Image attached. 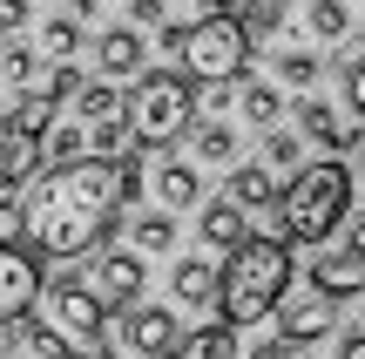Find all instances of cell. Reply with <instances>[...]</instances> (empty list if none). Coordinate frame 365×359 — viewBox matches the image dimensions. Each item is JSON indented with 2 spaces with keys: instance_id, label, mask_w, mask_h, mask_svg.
<instances>
[{
  "instance_id": "277c9868",
  "label": "cell",
  "mask_w": 365,
  "mask_h": 359,
  "mask_svg": "<svg viewBox=\"0 0 365 359\" xmlns=\"http://www.w3.org/2000/svg\"><path fill=\"white\" fill-rule=\"evenodd\" d=\"M163 48L182 54V75H190V81L217 89V81H244L250 48H257V41L244 34V21H237L230 7H217V14H196V21H182V27L170 21V27H163Z\"/></svg>"
},
{
  "instance_id": "9c48e42d",
  "label": "cell",
  "mask_w": 365,
  "mask_h": 359,
  "mask_svg": "<svg viewBox=\"0 0 365 359\" xmlns=\"http://www.w3.org/2000/svg\"><path fill=\"white\" fill-rule=\"evenodd\" d=\"M41 298V265L27 244H0V333L7 325H21L27 312H34Z\"/></svg>"
},
{
  "instance_id": "e575fe53",
  "label": "cell",
  "mask_w": 365,
  "mask_h": 359,
  "mask_svg": "<svg viewBox=\"0 0 365 359\" xmlns=\"http://www.w3.org/2000/svg\"><path fill=\"white\" fill-rule=\"evenodd\" d=\"M34 21V0H0V34H21Z\"/></svg>"
},
{
  "instance_id": "ac0fdd59",
  "label": "cell",
  "mask_w": 365,
  "mask_h": 359,
  "mask_svg": "<svg viewBox=\"0 0 365 359\" xmlns=\"http://www.w3.org/2000/svg\"><path fill=\"white\" fill-rule=\"evenodd\" d=\"M41 170V129H27V122H0V190H21L27 176Z\"/></svg>"
},
{
  "instance_id": "484cf974",
  "label": "cell",
  "mask_w": 365,
  "mask_h": 359,
  "mask_svg": "<svg viewBox=\"0 0 365 359\" xmlns=\"http://www.w3.org/2000/svg\"><path fill=\"white\" fill-rule=\"evenodd\" d=\"M170 359H237V325H196L170 346Z\"/></svg>"
},
{
  "instance_id": "7402d4cb",
  "label": "cell",
  "mask_w": 365,
  "mask_h": 359,
  "mask_svg": "<svg viewBox=\"0 0 365 359\" xmlns=\"http://www.w3.org/2000/svg\"><path fill=\"white\" fill-rule=\"evenodd\" d=\"M0 89L7 95L48 89V54H41L34 41H0Z\"/></svg>"
},
{
  "instance_id": "e0dca14e",
  "label": "cell",
  "mask_w": 365,
  "mask_h": 359,
  "mask_svg": "<svg viewBox=\"0 0 365 359\" xmlns=\"http://www.w3.org/2000/svg\"><path fill=\"white\" fill-rule=\"evenodd\" d=\"M190 163H210V170H237L244 163V136H237V122H223V116H203V122H190Z\"/></svg>"
},
{
  "instance_id": "836d02e7",
  "label": "cell",
  "mask_w": 365,
  "mask_h": 359,
  "mask_svg": "<svg viewBox=\"0 0 365 359\" xmlns=\"http://www.w3.org/2000/svg\"><path fill=\"white\" fill-rule=\"evenodd\" d=\"M129 27H143V34L156 27L163 34V27H170V0H129Z\"/></svg>"
},
{
  "instance_id": "f35d334b",
  "label": "cell",
  "mask_w": 365,
  "mask_h": 359,
  "mask_svg": "<svg viewBox=\"0 0 365 359\" xmlns=\"http://www.w3.org/2000/svg\"><path fill=\"white\" fill-rule=\"evenodd\" d=\"M81 359H129V353H122V346H108V339H102V346H95V353H81Z\"/></svg>"
},
{
  "instance_id": "ffe728a7",
  "label": "cell",
  "mask_w": 365,
  "mask_h": 359,
  "mask_svg": "<svg viewBox=\"0 0 365 359\" xmlns=\"http://www.w3.org/2000/svg\"><path fill=\"white\" fill-rule=\"evenodd\" d=\"M196 238H203V251H237V244L250 238V217L237 211L230 197H210V203H196Z\"/></svg>"
},
{
  "instance_id": "7c38bea8",
  "label": "cell",
  "mask_w": 365,
  "mask_h": 359,
  "mask_svg": "<svg viewBox=\"0 0 365 359\" xmlns=\"http://www.w3.org/2000/svg\"><path fill=\"white\" fill-rule=\"evenodd\" d=\"M143 68H149V34H143V27L115 21V27H102V34H95V75H108V81H135Z\"/></svg>"
},
{
  "instance_id": "60d3db41",
  "label": "cell",
  "mask_w": 365,
  "mask_h": 359,
  "mask_svg": "<svg viewBox=\"0 0 365 359\" xmlns=\"http://www.w3.org/2000/svg\"><path fill=\"white\" fill-rule=\"evenodd\" d=\"M244 7H284V0H244Z\"/></svg>"
},
{
  "instance_id": "30bf717a",
  "label": "cell",
  "mask_w": 365,
  "mask_h": 359,
  "mask_svg": "<svg viewBox=\"0 0 365 359\" xmlns=\"http://www.w3.org/2000/svg\"><path fill=\"white\" fill-rule=\"evenodd\" d=\"M223 197H230L237 211H244L250 224L264 231V238H284V231H277V176L264 170V163H237V170H230V190H223Z\"/></svg>"
},
{
  "instance_id": "8fae6325",
  "label": "cell",
  "mask_w": 365,
  "mask_h": 359,
  "mask_svg": "<svg viewBox=\"0 0 365 359\" xmlns=\"http://www.w3.org/2000/svg\"><path fill=\"white\" fill-rule=\"evenodd\" d=\"M291 129H298L304 143H318V149H352V143H365V129H359V122H345L318 89L291 102Z\"/></svg>"
},
{
  "instance_id": "d6a6232c",
  "label": "cell",
  "mask_w": 365,
  "mask_h": 359,
  "mask_svg": "<svg viewBox=\"0 0 365 359\" xmlns=\"http://www.w3.org/2000/svg\"><path fill=\"white\" fill-rule=\"evenodd\" d=\"M237 359H304V339H291V333H264L250 353H237Z\"/></svg>"
},
{
  "instance_id": "4dcf8cb0",
  "label": "cell",
  "mask_w": 365,
  "mask_h": 359,
  "mask_svg": "<svg viewBox=\"0 0 365 359\" xmlns=\"http://www.w3.org/2000/svg\"><path fill=\"white\" fill-rule=\"evenodd\" d=\"M339 108L365 129V54H352V61L339 68Z\"/></svg>"
},
{
  "instance_id": "7bdbcfd3",
  "label": "cell",
  "mask_w": 365,
  "mask_h": 359,
  "mask_svg": "<svg viewBox=\"0 0 365 359\" xmlns=\"http://www.w3.org/2000/svg\"><path fill=\"white\" fill-rule=\"evenodd\" d=\"M0 95H7V89H0Z\"/></svg>"
},
{
  "instance_id": "ab89813d",
  "label": "cell",
  "mask_w": 365,
  "mask_h": 359,
  "mask_svg": "<svg viewBox=\"0 0 365 359\" xmlns=\"http://www.w3.org/2000/svg\"><path fill=\"white\" fill-rule=\"evenodd\" d=\"M352 251H365V217H359V224H352Z\"/></svg>"
},
{
  "instance_id": "7a4b0ae2",
  "label": "cell",
  "mask_w": 365,
  "mask_h": 359,
  "mask_svg": "<svg viewBox=\"0 0 365 359\" xmlns=\"http://www.w3.org/2000/svg\"><path fill=\"white\" fill-rule=\"evenodd\" d=\"M298 278V258L284 238L250 231L237 251H223V278H217V319L223 325H264L277 312V298Z\"/></svg>"
},
{
  "instance_id": "603a6c76",
  "label": "cell",
  "mask_w": 365,
  "mask_h": 359,
  "mask_svg": "<svg viewBox=\"0 0 365 359\" xmlns=\"http://www.w3.org/2000/svg\"><path fill=\"white\" fill-rule=\"evenodd\" d=\"M176 238H182V224H176V211H135L129 217V251H143V258H170L176 251Z\"/></svg>"
},
{
  "instance_id": "ba28073f",
  "label": "cell",
  "mask_w": 365,
  "mask_h": 359,
  "mask_svg": "<svg viewBox=\"0 0 365 359\" xmlns=\"http://www.w3.org/2000/svg\"><path fill=\"white\" fill-rule=\"evenodd\" d=\"M182 339V319L170 305H122V353L129 359H170V346Z\"/></svg>"
},
{
  "instance_id": "b9f144b4",
  "label": "cell",
  "mask_w": 365,
  "mask_h": 359,
  "mask_svg": "<svg viewBox=\"0 0 365 359\" xmlns=\"http://www.w3.org/2000/svg\"><path fill=\"white\" fill-rule=\"evenodd\" d=\"M14 359H27V353H14Z\"/></svg>"
},
{
  "instance_id": "4316f807",
  "label": "cell",
  "mask_w": 365,
  "mask_h": 359,
  "mask_svg": "<svg viewBox=\"0 0 365 359\" xmlns=\"http://www.w3.org/2000/svg\"><path fill=\"white\" fill-rule=\"evenodd\" d=\"M304 149H312V143H304L298 129H284V122H277V129H264V149H257V163H264L271 176H291V170H304Z\"/></svg>"
},
{
  "instance_id": "3957f363",
  "label": "cell",
  "mask_w": 365,
  "mask_h": 359,
  "mask_svg": "<svg viewBox=\"0 0 365 359\" xmlns=\"http://www.w3.org/2000/svg\"><path fill=\"white\" fill-rule=\"evenodd\" d=\"M352 190H359V176L339 156H318L304 170H291L277 183V231H284V244H331L339 224L352 217Z\"/></svg>"
},
{
  "instance_id": "f546056e",
  "label": "cell",
  "mask_w": 365,
  "mask_h": 359,
  "mask_svg": "<svg viewBox=\"0 0 365 359\" xmlns=\"http://www.w3.org/2000/svg\"><path fill=\"white\" fill-rule=\"evenodd\" d=\"M21 353H27V359H81V353L68 346L61 333H48V325H41L34 312H27V319H21Z\"/></svg>"
},
{
  "instance_id": "d590c367",
  "label": "cell",
  "mask_w": 365,
  "mask_h": 359,
  "mask_svg": "<svg viewBox=\"0 0 365 359\" xmlns=\"http://www.w3.org/2000/svg\"><path fill=\"white\" fill-rule=\"evenodd\" d=\"M21 238V203H0V244Z\"/></svg>"
},
{
  "instance_id": "f1b7e54d",
  "label": "cell",
  "mask_w": 365,
  "mask_h": 359,
  "mask_svg": "<svg viewBox=\"0 0 365 359\" xmlns=\"http://www.w3.org/2000/svg\"><path fill=\"white\" fill-rule=\"evenodd\" d=\"M68 102H75V116H81V122L122 116V89H115V81H108V75H88V81H81L75 95H68Z\"/></svg>"
},
{
  "instance_id": "cb8c5ba5",
  "label": "cell",
  "mask_w": 365,
  "mask_h": 359,
  "mask_svg": "<svg viewBox=\"0 0 365 359\" xmlns=\"http://www.w3.org/2000/svg\"><path fill=\"white\" fill-rule=\"evenodd\" d=\"M304 34H312L318 48L352 41V0H304Z\"/></svg>"
},
{
  "instance_id": "83f0119b",
  "label": "cell",
  "mask_w": 365,
  "mask_h": 359,
  "mask_svg": "<svg viewBox=\"0 0 365 359\" xmlns=\"http://www.w3.org/2000/svg\"><path fill=\"white\" fill-rule=\"evenodd\" d=\"M88 156V122H48L41 129V163H81Z\"/></svg>"
},
{
  "instance_id": "5bb4252c",
  "label": "cell",
  "mask_w": 365,
  "mask_h": 359,
  "mask_svg": "<svg viewBox=\"0 0 365 359\" xmlns=\"http://www.w3.org/2000/svg\"><path fill=\"white\" fill-rule=\"evenodd\" d=\"M217 278H223L217 251L176 258V265H170V298H176V312H217Z\"/></svg>"
},
{
  "instance_id": "4fadbf2b",
  "label": "cell",
  "mask_w": 365,
  "mask_h": 359,
  "mask_svg": "<svg viewBox=\"0 0 365 359\" xmlns=\"http://www.w3.org/2000/svg\"><path fill=\"white\" fill-rule=\"evenodd\" d=\"M149 203L156 211H196L203 203V163H190V156H163L156 170H149Z\"/></svg>"
},
{
  "instance_id": "9a60e30c",
  "label": "cell",
  "mask_w": 365,
  "mask_h": 359,
  "mask_svg": "<svg viewBox=\"0 0 365 359\" xmlns=\"http://www.w3.org/2000/svg\"><path fill=\"white\" fill-rule=\"evenodd\" d=\"M312 265H304V278H312V292L325 298H359L365 292V251H352V244H339V251H325V244H312Z\"/></svg>"
},
{
  "instance_id": "5b68a950",
  "label": "cell",
  "mask_w": 365,
  "mask_h": 359,
  "mask_svg": "<svg viewBox=\"0 0 365 359\" xmlns=\"http://www.w3.org/2000/svg\"><path fill=\"white\" fill-rule=\"evenodd\" d=\"M122 122H129V143L135 149L176 143V136L196 122V81L190 75H170V68H143L135 89L122 95Z\"/></svg>"
},
{
  "instance_id": "52a82bcc",
  "label": "cell",
  "mask_w": 365,
  "mask_h": 359,
  "mask_svg": "<svg viewBox=\"0 0 365 359\" xmlns=\"http://www.w3.org/2000/svg\"><path fill=\"white\" fill-rule=\"evenodd\" d=\"M81 285H88V292L102 298L108 312H122V305H135V298H143V285H149V258L129 251V244H122V251H102V258L88 265V278H81Z\"/></svg>"
},
{
  "instance_id": "1f68e13d",
  "label": "cell",
  "mask_w": 365,
  "mask_h": 359,
  "mask_svg": "<svg viewBox=\"0 0 365 359\" xmlns=\"http://www.w3.org/2000/svg\"><path fill=\"white\" fill-rule=\"evenodd\" d=\"M122 149H129V122H122V116L88 122V156H122Z\"/></svg>"
},
{
  "instance_id": "74e56055",
  "label": "cell",
  "mask_w": 365,
  "mask_h": 359,
  "mask_svg": "<svg viewBox=\"0 0 365 359\" xmlns=\"http://www.w3.org/2000/svg\"><path fill=\"white\" fill-rule=\"evenodd\" d=\"M68 14H75V21H95V14H102V0H68Z\"/></svg>"
},
{
  "instance_id": "44dd1931",
  "label": "cell",
  "mask_w": 365,
  "mask_h": 359,
  "mask_svg": "<svg viewBox=\"0 0 365 359\" xmlns=\"http://www.w3.org/2000/svg\"><path fill=\"white\" fill-rule=\"evenodd\" d=\"M230 102H237V116H244V122H250L257 136H264V129H277V122L291 116L284 89H277L271 75H244V81H237V95H230Z\"/></svg>"
},
{
  "instance_id": "ee69618b",
  "label": "cell",
  "mask_w": 365,
  "mask_h": 359,
  "mask_svg": "<svg viewBox=\"0 0 365 359\" xmlns=\"http://www.w3.org/2000/svg\"><path fill=\"white\" fill-rule=\"evenodd\" d=\"M359 298H365V292H359Z\"/></svg>"
},
{
  "instance_id": "8d00e7d4",
  "label": "cell",
  "mask_w": 365,
  "mask_h": 359,
  "mask_svg": "<svg viewBox=\"0 0 365 359\" xmlns=\"http://www.w3.org/2000/svg\"><path fill=\"white\" fill-rule=\"evenodd\" d=\"M339 359H365V325L359 333H339Z\"/></svg>"
},
{
  "instance_id": "f6af8a7d",
  "label": "cell",
  "mask_w": 365,
  "mask_h": 359,
  "mask_svg": "<svg viewBox=\"0 0 365 359\" xmlns=\"http://www.w3.org/2000/svg\"><path fill=\"white\" fill-rule=\"evenodd\" d=\"M359 176H365V170H359Z\"/></svg>"
},
{
  "instance_id": "6da1fadb",
  "label": "cell",
  "mask_w": 365,
  "mask_h": 359,
  "mask_svg": "<svg viewBox=\"0 0 365 359\" xmlns=\"http://www.w3.org/2000/svg\"><path fill=\"white\" fill-rule=\"evenodd\" d=\"M122 224V183L115 156H81L54 163L21 203V238L34 258H88L108 231Z\"/></svg>"
},
{
  "instance_id": "2e32d148",
  "label": "cell",
  "mask_w": 365,
  "mask_h": 359,
  "mask_svg": "<svg viewBox=\"0 0 365 359\" xmlns=\"http://www.w3.org/2000/svg\"><path fill=\"white\" fill-rule=\"evenodd\" d=\"M331 305H339V298H325V292H304V298L284 292L271 319H277V333H291V339L312 346V339H331V325H339V312H331Z\"/></svg>"
},
{
  "instance_id": "d6986e66",
  "label": "cell",
  "mask_w": 365,
  "mask_h": 359,
  "mask_svg": "<svg viewBox=\"0 0 365 359\" xmlns=\"http://www.w3.org/2000/svg\"><path fill=\"white\" fill-rule=\"evenodd\" d=\"M271 81H277V89L312 95L318 81H325V48H318V41H284V48L271 54Z\"/></svg>"
},
{
  "instance_id": "d4e9b609",
  "label": "cell",
  "mask_w": 365,
  "mask_h": 359,
  "mask_svg": "<svg viewBox=\"0 0 365 359\" xmlns=\"http://www.w3.org/2000/svg\"><path fill=\"white\" fill-rule=\"evenodd\" d=\"M34 48L48 54V61H75V54L88 48V34H81L75 14H48V21H41V34H34Z\"/></svg>"
},
{
  "instance_id": "8992f818",
  "label": "cell",
  "mask_w": 365,
  "mask_h": 359,
  "mask_svg": "<svg viewBox=\"0 0 365 359\" xmlns=\"http://www.w3.org/2000/svg\"><path fill=\"white\" fill-rule=\"evenodd\" d=\"M34 319L48 325V333H61L75 353H95L108 339V305L88 292L81 278H61V285H48V292L34 298Z\"/></svg>"
}]
</instances>
